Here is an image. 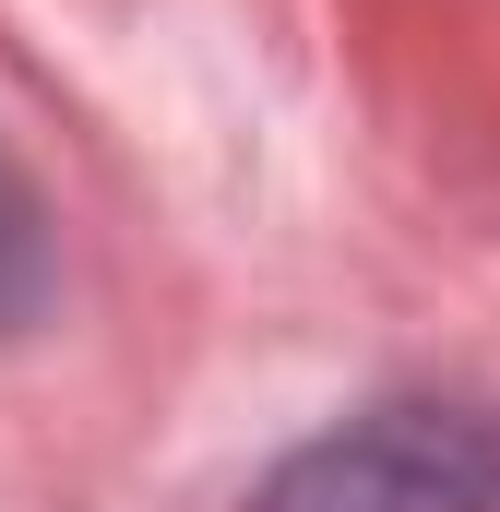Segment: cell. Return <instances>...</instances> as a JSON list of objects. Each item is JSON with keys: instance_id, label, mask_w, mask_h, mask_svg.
Returning a JSON list of instances; mask_svg holds the SVG:
<instances>
[{"instance_id": "1", "label": "cell", "mask_w": 500, "mask_h": 512, "mask_svg": "<svg viewBox=\"0 0 500 512\" xmlns=\"http://www.w3.org/2000/svg\"><path fill=\"white\" fill-rule=\"evenodd\" d=\"M250 512H500V417L453 393H393L298 441Z\"/></svg>"}, {"instance_id": "2", "label": "cell", "mask_w": 500, "mask_h": 512, "mask_svg": "<svg viewBox=\"0 0 500 512\" xmlns=\"http://www.w3.org/2000/svg\"><path fill=\"white\" fill-rule=\"evenodd\" d=\"M36 286H48V227H36L24 179L0 167V322H24V310H36Z\"/></svg>"}]
</instances>
